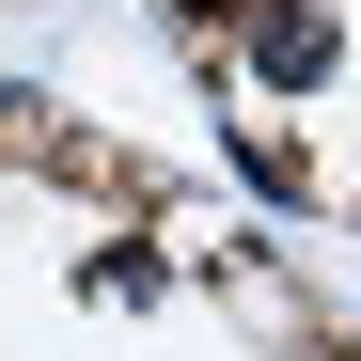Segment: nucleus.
<instances>
[{
    "mask_svg": "<svg viewBox=\"0 0 361 361\" xmlns=\"http://www.w3.org/2000/svg\"><path fill=\"white\" fill-rule=\"evenodd\" d=\"M252 79H283V94L330 79V16L314 0H252Z\"/></svg>",
    "mask_w": 361,
    "mask_h": 361,
    "instance_id": "1",
    "label": "nucleus"
},
{
    "mask_svg": "<svg viewBox=\"0 0 361 361\" xmlns=\"http://www.w3.org/2000/svg\"><path fill=\"white\" fill-rule=\"evenodd\" d=\"M173 16H235V0H173Z\"/></svg>",
    "mask_w": 361,
    "mask_h": 361,
    "instance_id": "2",
    "label": "nucleus"
}]
</instances>
